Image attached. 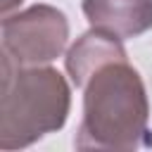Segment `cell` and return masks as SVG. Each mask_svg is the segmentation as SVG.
Returning a JSON list of instances; mask_svg holds the SVG:
<instances>
[{
	"label": "cell",
	"mask_w": 152,
	"mask_h": 152,
	"mask_svg": "<svg viewBox=\"0 0 152 152\" xmlns=\"http://www.w3.org/2000/svg\"><path fill=\"white\" fill-rule=\"evenodd\" d=\"M83 121L76 135L81 150H135L150 145L147 97L140 74L126 57L100 64L86 81Z\"/></svg>",
	"instance_id": "obj_1"
},
{
	"label": "cell",
	"mask_w": 152,
	"mask_h": 152,
	"mask_svg": "<svg viewBox=\"0 0 152 152\" xmlns=\"http://www.w3.org/2000/svg\"><path fill=\"white\" fill-rule=\"evenodd\" d=\"M2 124L0 145L24 147L66 121L69 88L55 69H17L2 59Z\"/></svg>",
	"instance_id": "obj_2"
},
{
	"label": "cell",
	"mask_w": 152,
	"mask_h": 152,
	"mask_svg": "<svg viewBox=\"0 0 152 152\" xmlns=\"http://www.w3.org/2000/svg\"><path fill=\"white\" fill-rule=\"evenodd\" d=\"M2 55L17 64H40L55 59L66 43L64 14L38 5L28 12L2 21Z\"/></svg>",
	"instance_id": "obj_3"
},
{
	"label": "cell",
	"mask_w": 152,
	"mask_h": 152,
	"mask_svg": "<svg viewBox=\"0 0 152 152\" xmlns=\"http://www.w3.org/2000/svg\"><path fill=\"white\" fill-rule=\"evenodd\" d=\"M83 12L93 28L112 33L119 40L152 26V0H86Z\"/></svg>",
	"instance_id": "obj_4"
},
{
	"label": "cell",
	"mask_w": 152,
	"mask_h": 152,
	"mask_svg": "<svg viewBox=\"0 0 152 152\" xmlns=\"http://www.w3.org/2000/svg\"><path fill=\"white\" fill-rule=\"evenodd\" d=\"M116 57H126L124 48L119 45V38L112 33H104L100 28H93L90 33H86L71 50L66 57V69L74 78V83L78 88L86 86L88 76L104 62L116 59Z\"/></svg>",
	"instance_id": "obj_5"
}]
</instances>
